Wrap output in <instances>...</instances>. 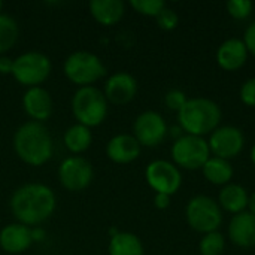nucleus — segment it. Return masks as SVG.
<instances>
[{
	"label": "nucleus",
	"mask_w": 255,
	"mask_h": 255,
	"mask_svg": "<svg viewBox=\"0 0 255 255\" xmlns=\"http://www.w3.org/2000/svg\"><path fill=\"white\" fill-rule=\"evenodd\" d=\"M9 208L16 223L36 227L51 218L57 208V197L51 187L40 182H28L13 191Z\"/></svg>",
	"instance_id": "nucleus-1"
},
{
	"label": "nucleus",
	"mask_w": 255,
	"mask_h": 255,
	"mask_svg": "<svg viewBox=\"0 0 255 255\" xmlns=\"http://www.w3.org/2000/svg\"><path fill=\"white\" fill-rule=\"evenodd\" d=\"M13 149L18 158L33 167L43 166L54 154V140L43 123L27 121L13 134Z\"/></svg>",
	"instance_id": "nucleus-2"
},
{
	"label": "nucleus",
	"mask_w": 255,
	"mask_h": 255,
	"mask_svg": "<svg viewBox=\"0 0 255 255\" xmlns=\"http://www.w3.org/2000/svg\"><path fill=\"white\" fill-rule=\"evenodd\" d=\"M221 108L217 102L206 97L188 99L182 109L178 112L179 127L185 134H193L203 137L211 134L220 127L221 123Z\"/></svg>",
	"instance_id": "nucleus-3"
},
{
	"label": "nucleus",
	"mask_w": 255,
	"mask_h": 255,
	"mask_svg": "<svg viewBox=\"0 0 255 255\" xmlns=\"http://www.w3.org/2000/svg\"><path fill=\"white\" fill-rule=\"evenodd\" d=\"M108 103L103 91L97 87H79L72 96V112L78 124L91 128L106 120L109 111Z\"/></svg>",
	"instance_id": "nucleus-4"
},
{
	"label": "nucleus",
	"mask_w": 255,
	"mask_h": 255,
	"mask_svg": "<svg viewBox=\"0 0 255 255\" xmlns=\"http://www.w3.org/2000/svg\"><path fill=\"white\" fill-rule=\"evenodd\" d=\"M66 78L79 87H90L106 75V66L102 58L90 51H75L67 55L63 64Z\"/></svg>",
	"instance_id": "nucleus-5"
},
{
	"label": "nucleus",
	"mask_w": 255,
	"mask_h": 255,
	"mask_svg": "<svg viewBox=\"0 0 255 255\" xmlns=\"http://www.w3.org/2000/svg\"><path fill=\"white\" fill-rule=\"evenodd\" d=\"M52 64L46 54L40 51H27L13 58L12 76L22 87H42L51 75Z\"/></svg>",
	"instance_id": "nucleus-6"
},
{
	"label": "nucleus",
	"mask_w": 255,
	"mask_h": 255,
	"mask_svg": "<svg viewBox=\"0 0 255 255\" xmlns=\"http://www.w3.org/2000/svg\"><path fill=\"white\" fill-rule=\"evenodd\" d=\"M188 226L202 235L217 232L223 223V211L214 199L208 196H194L185 208Z\"/></svg>",
	"instance_id": "nucleus-7"
},
{
	"label": "nucleus",
	"mask_w": 255,
	"mask_h": 255,
	"mask_svg": "<svg viewBox=\"0 0 255 255\" xmlns=\"http://www.w3.org/2000/svg\"><path fill=\"white\" fill-rule=\"evenodd\" d=\"M211 157L209 145L205 137L184 134L176 139L172 145L173 164L185 170L202 169Z\"/></svg>",
	"instance_id": "nucleus-8"
},
{
	"label": "nucleus",
	"mask_w": 255,
	"mask_h": 255,
	"mask_svg": "<svg viewBox=\"0 0 255 255\" xmlns=\"http://www.w3.org/2000/svg\"><path fill=\"white\" fill-rule=\"evenodd\" d=\"M57 175L63 188L70 193H81L91 184L94 169L87 158L81 155H70L61 161Z\"/></svg>",
	"instance_id": "nucleus-9"
},
{
	"label": "nucleus",
	"mask_w": 255,
	"mask_h": 255,
	"mask_svg": "<svg viewBox=\"0 0 255 255\" xmlns=\"http://www.w3.org/2000/svg\"><path fill=\"white\" fill-rule=\"evenodd\" d=\"M148 185L161 194L173 196L182 185V175L178 166L167 160H154L145 169Z\"/></svg>",
	"instance_id": "nucleus-10"
},
{
	"label": "nucleus",
	"mask_w": 255,
	"mask_h": 255,
	"mask_svg": "<svg viewBox=\"0 0 255 255\" xmlns=\"http://www.w3.org/2000/svg\"><path fill=\"white\" fill-rule=\"evenodd\" d=\"M169 127L161 114L155 111H145L139 114L133 123V136L140 146H158L167 136Z\"/></svg>",
	"instance_id": "nucleus-11"
},
{
	"label": "nucleus",
	"mask_w": 255,
	"mask_h": 255,
	"mask_svg": "<svg viewBox=\"0 0 255 255\" xmlns=\"http://www.w3.org/2000/svg\"><path fill=\"white\" fill-rule=\"evenodd\" d=\"M208 145L211 155L230 161L242 152L245 146V136L242 130L235 126H220L211 133Z\"/></svg>",
	"instance_id": "nucleus-12"
},
{
	"label": "nucleus",
	"mask_w": 255,
	"mask_h": 255,
	"mask_svg": "<svg viewBox=\"0 0 255 255\" xmlns=\"http://www.w3.org/2000/svg\"><path fill=\"white\" fill-rule=\"evenodd\" d=\"M137 81L136 78L124 70L112 73L103 87V94L108 102L114 105H126L131 102L137 94Z\"/></svg>",
	"instance_id": "nucleus-13"
},
{
	"label": "nucleus",
	"mask_w": 255,
	"mask_h": 255,
	"mask_svg": "<svg viewBox=\"0 0 255 255\" xmlns=\"http://www.w3.org/2000/svg\"><path fill=\"white\" fill-rule=\"evenodd\" d=\"M22 109L31 118V121L45 123L49 120L54 111L51 93L43 87L27 88L22 96Z\"/></svg>",
	"instance_id": "nucleus-14"
},
{
	"label": "nucleus",
	"mask_w": 255,
	"mask_h": 255,
	"mask_svg": "<svg viewBox=\"0 0 255 255\" xmlns=\"http://www.w3.org/2000/svg\"><path fill=\"white\" fill-rule=\"evenodd\" d=\"M33 242V229L21 223L6 224L0 230V248L6 254H22L31 247Z\"/></svg>",
	"instance_id": "nucleus-15"
},
{
	"label": "nucleus",
	"mask_w": 255,
	"mask_h": 255,
	"mask_svg": "<svg viewBox=\"0 0 255 255\" xmlns=\"http://www.w3.org/2000/svg\"><path fill=\"white\" fill-rule=\"evenodd\" d=\"M142 151L140 143L133 134L120 133L109 139L106 145V155L117 164H128L139 158Z\"/></svg>",
	"instance_id": "nucleus-16"
},
{
	"label": "nucleus",
	"mask_w": 255,
	"mask_h": 255,
	"mask_svg": "<svg viewBox=\"0 0 255 255\" xmlns=\"http://www.w3.org/2000/svg\"><path fill=\"white\" fill-rule=\"evenodd\" d=\"M248 49L242 39L232 37L224 40L217 49V63L227 72H235L245 66L248 60Z\"/></svg>",
	"instance_id": "nucleus-17"
},
{
	"label": "nucleus",
	"mask_w": 255,
	"mask_h": 255,
	"mask_svg": "<svg viewBox=\"0 0 255 255\" xmlns=\"http://www.w3.org/2000/svg\"><path fill=\"white\" fill-rule=\"evenodd\" d=\"M229 238L239 248L255 247V215L248 211L233 215L229 224Z\"/></svg>",
	"instance_id": "nucleus-18"
},
{
	"label": "nucleus",
	"mask_w": 255,
	"mask_h": 255,
	"mask_svg": "<svg viewBox=\"0 0 255 255\" xmlns=\"http://www.w3.org/2000/svg\"><path fill=\"white\" fill-rule=\"evenodd\" d=\"M88 9L99 24L108 27L118 24L126 13V4L121 0H91Z\"/></svg>",
	"instance_id": "nucleus-19"
},
{
	"label": "nucleus",
	"mask_w": 255,
	"mask_h": 255,
	"mask_svg": "<svg viewBox=\"0 0 255 255\" xmlns=\"http://www.w3.org/2000/svg\"><path fill=\"white\" fill-rule=\"evenodd\" d=\"M248 199H250V194L245 187H242L241 184L230 182L221 188L218 194V205L226 212L236 215V214L247 211Z\"/></svg>",
	"instance_id": "nucleus-20"
},
{
	"label": "nucleus",
	"mask_w": 255,
	"mask_h": 255,
	"mask_svg": "<svg viewBox=\"0 0 255 255\" xmlns=\"http://www.w3.org/2000/svg\"><path fill=\"white\" fill-rule=\"evenodd\" d=\"M109 255H143V244L139 236L130 232H117L109 239Z\"/></svg>",
	"instance_id": "nucleus-21"
},
{
	"label": "nucleus",
	"mask_w": 255,
	"mask_h": 255,
	"mask_svg": "<svg viewBox=\"0 0 255 255\" xmlns=\"http://www.w3.org/2000/svg\"><path fill=\"white\" fill-rule=\"evenodd\" d=\"M202 172L208 182L214 185H223V187L230 184L235 175L233 166L230 164L229 160H223L214 155H211L208 161L203 164Z\"/></svg>",
	"instance_id": "nucleus-22"
},
{
	"label": "nucleus",
	"mask_w": 255,
	"mask_h": 255,
	"mask_svg": "<svg viewBox=\"0 0 255 255\" xmlns=\"http://www.w3.org/2000/svg\"><path fill=\"white\" fill-rule=\"evenodd\" d=\"M63 142H64V146L75 155L78 154H82L85 152L91 143H93V133H91V128L82 126V124H73L70 126L66 131H64V136H63Z\"/></svg>",
	"instance_id": "nucleus-23"
},
{
	"label": "nucleus",
	"mask_w": 255,
	"mask_h": 255,
	"mask_svg": "<svg viewBox=\"0 0 255 255\" xmlns=\"http://www.w3.org/2000/svg\"><path fill=\"white\" fill-rule=\"evenodd\" d=\"M19 37L18 22L6 13H0V55H6Z\"/></svg>",
	"instance_id": "nucleus-24"
},
{
	"label": "nucleus",
	"mask_w": 255,
	"mask_h": 255,
	"mask_svg": "<svg viewBox=\"0 0 255 255\" xmlns=\"http://www.w3.org/2000/svg\"><path fill=\"white\" fill-rule=\"evenodd\" d=\"M226 250V239L223 233L212 232L203 235V238L199 242V251L202 255H223Z\"/></svg>",
	"instance_id": "nucleus-25"
},
{
	"label": "nucleus",
	"mask_w": 255,
	"mask_h": 255,
	"mask_svg": "<svg viewBox=\"0 0 255 255\" xmlns=\"http://www.w3.org/2000/svg\"><path fill=\"white\" fill-rule=\"evenodd\" d=\"M130 6L140 15L155 18L166 7V3L163 0H131Z\"/></svg>",
	"instance_id": "nucleus-26"
},
{
	"label": "nucleus",
	"mask_w": 255,
	"mask_h": 255,
	"mask_svg": "<svg viewBox=\"0 0 255 255\" xmlns=\"http://www.w3.org/2000/svg\"><path fill=\"white\" fill-rule=\"evenodd\" d=\"M226 6L230 16L236 19H247L254 10V3L251 0H229Z\"/></svg>",
	"instance_id": "nucleus-27"
},
{
	"label": "nucleus",
	"mask_w": 255,
	"mask_h": 255,
	"mask_svg": "<svg viewBox=\"0 0 255 255\" xmlns=\"http://www.w3.org/2000/svg\"><path fill=\"white\" fill-rule=\"evenodd\" d=\"M155 21H157V25L160 27V28H163V30H173V28H176L178 27V24H179V16H178V13L173 10V9H170V7H164L157 16H155Z\"/></svg>",
	"instance_id": "nucleus-28"
},
{
	"label": "nucleus",
	"mask_w": 255,
	"mask_h": 255,
	"mask_svg": "<svg viewBox=\"0 0 255 255\" xmlns=\"http://www.w3.org/2000/svg\"><path fill=\"white\" fill-rule=\"evenodd\" d=\"M188 97L187 94L182 91V90H178V88H173V90H169L164 96V103L166 106L170 109V111H176L179 112L182 109V106L187 103Z\"/></svg>",
	"instance_id": "nucleus-29"
},
{
	"label": "nucleus",
	"mask_w": 255,
	"mask_h": 255,
	"mask_svg": "<svg viewBox=\"0 0 255 255\" xmlns=\"http://www.w3.org/2000/svg\"><path fill=\"white\" fill-rule=\"evenodd\" d=\"M239 97L242 103H245L247 106L255 108V78H250L242 84Z\"/></svg>",
	"instance_id": "nucleus-30"
},
{
	"label": "nucleus",
	"mask_w": 255,
	"mask_h": 255,
	"mask_svg": "<svg viewBox=\"0 0 255 255\" xmlns=\"http://www.w3.org/2000/svg\"><path fill=\"white\" fill-rule=\"evenodd\" d=\"M242 40H244V43H245L248 52L253 54L255 57V21H253V22L247 27Z\"/></svg>",
	"instance_id": "nucleus-31"
},
{
	"label": "nucleus",
	"mask_w": 255,
	"mask_h": 255,
	"mask_svg": "<svg viewBox=\"0 0 255 255\" xmlns=\"http://www.w3.org/2000/svg\"><path fill=\"white\" fill-rule=\"evenodd\" d=\"M170 197L169 194H161V193H155L154 196V206L157 209H167L170 206Z\"/></svg>",
	"instance_id": "nucleus-32"
},
{
	"label": "nucleus",
	"mask_w": 255,
	"mask_h": 255,
	"mask_svg": "<svg viewBox=\"0 0 255 255\" xmlns=\"http://www.w3.org/2000/svg\"><path fill=\"white\" fill-rule=\"evenodd\" d=\"M13 58L7 55H0V75H12Z\"/></svg>",
	"instance_id": "nucleus-33"
},
{
	"label": "nucleus",
	"mask_w": 255,
	"mask_h": 255,
	"mask_svg": "<svg viewBox=\"0 0 255 255\" xmlns=\"http://www.w3.org/2000/svg\"><path fill=\"white\" fill-rule=\"evenodd\" d=\"M248 212H251L253 215H255V191L253 194H250V199H248V208H247Z\"/></svg>",
	"instance_id": "nucleus-34"
},
{
	"label": "nucleus",
	"mask_w": 255,
	"mask_h": 255,
	"mask_svg": "<svg viewBox=\"0 0 255 255\" xmlns=\"http://www.w3.org/2000/svg\"><path fill=\"white\" fill-rule=\"evenodd\" d=\"M250 155H251V161H253V164L255 166V143L253 145V148H251V154H250Z\"/></svg>",
	"instance_id": "nucleus-35"
},
{
	"label": "nucleus",
	"mask_w": 255,
	"mask_h": 255,
	"mask_svg": "<svg viewBox=\"0 0 255 255\" xmlns=\"http://www.w3.org/2000/svg\"><path fill=\"white\" fill-rule=\"evenodd\" d=\"M1 9H3V1L0 0V13H1Z\"/></svg>",
	"instance_id": "nucleus-36"
}]
</instances>
